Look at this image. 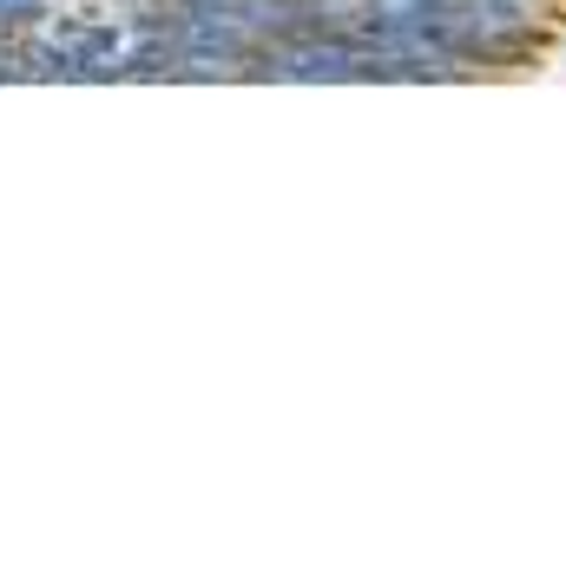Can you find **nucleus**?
Segmentation results:
<instances>
[{
    "instance_id": "obj_1",
    "label": "nucleus",
    "mask_w": 566,
    "mask_h": 566,
    "mask_svg": "<svg viewBox=\"0 0 566 566\" xmlns=\"http://www.w3.org/2000/svg\"><path fill=\"white\" fill-rule=\"evenodd\" d=\"M0 7H40V0H0Z\"/></svg>"
}]
</instances>
